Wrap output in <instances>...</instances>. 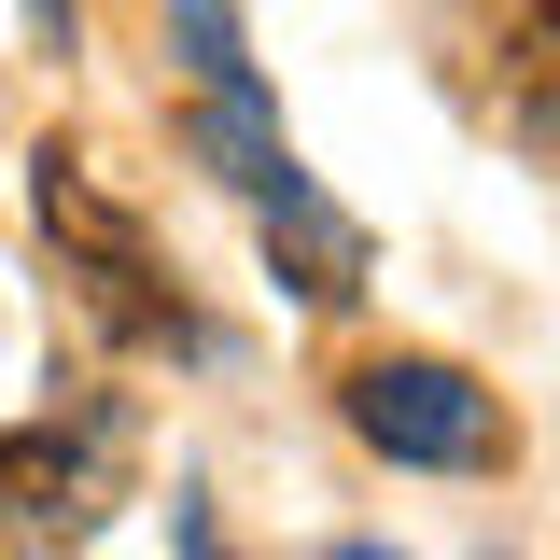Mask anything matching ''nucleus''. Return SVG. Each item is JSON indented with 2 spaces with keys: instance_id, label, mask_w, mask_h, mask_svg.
<instances>
[{
  "instance_id": "1",
  "label": "nucleus",
  "mask_w": 560,
  "mask_h": 560,
  "mask_svg": "<svg viewBox=\"0 0 560 560\" xmlns=\"http://www.w3.org/2000/svg\"><path fill=\"white\" fill-rule=\"evenodd\" d=\"M350 434L393 448V463H434V477H490L504 463V407H490L463 364H434V350H378L350 378Z\"/></svg>"
},
{
  "instance_id": "3",
  "label": "nucleus",
  "mask_w": 560,
  "mask_h": 560,
  "mask_svg": "<svg viewBox=\"0 0 560 560\" xmlns=\"http://www.w3.org/2000/svg\"><path fill=\"white\" fill-rule=\"evenodd\" d=\"M183 43H197L210 84H253V70H238V14H224V0H183Z\"/></svg>"
},
{
  "instance_id": "2",
  "label": "nucleus",
  "mask_w": 560,
  "mask_h": 560,
  "mask_svg": "<svg viewBox=\"0 0 560 560\" xmlns=\"http://www.w3.org/2000/svg\"><path fill=\"white\" fill-rule=\"evenodd\" d=\"M98 504H113V420H43V434H0V518L14 533H43V547H70V533H98Z\"/></svg>"
},
{
  "instance_id": "4",
  "label": "nucleus",
  "mask_w": 560,
  "mask_h": 560,
  "mask_svg": "<svg viewBox=\"0 0 560 560\" xmlns=\"http://www.w3.org/2000/svg\"><path fill=\"white\" fill-rule=\"evenodd\" d=\"M323 560H393V547H323Z\"/></svg>"
}]
</instances>
